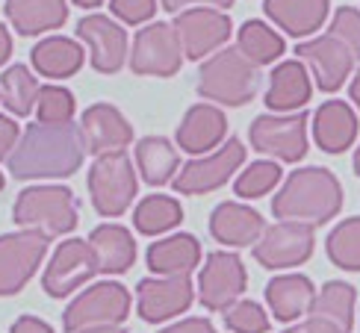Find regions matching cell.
Returning a JSON list of instances; mask_svg holds the SVG:
<instances>
[{
    "label": "cell",
    "mask_w": 360,
    "mask_h": 333,
    "mask_svg": "<svg viewBox=\"0 0 360 333\" xmlns=\"http://www.w3.org/2000/svg\"><path fill=\"white\" fill-rule=\"evenodd\" d=\"M86 139L80 124H30L27 133L15 145L9 171L18 180H39V177H71L83 165Z\"/></svg>",
    "instance_id": "6da1fadb"
},
{
    "label": "cell",
    "mask_w": 360,
    "mask_h": 333,
    "mask_svg": "<svg viewBox=\"0 0 360 333\" xmlns=\"http://www.w3.org/2000/svg\"><path fill=\"white\" fill-rule=\"evenodd\" d=\"M342 207V186L328 169H298L287 177L283 189L275 195L272 213L281 221L302 224H325L331 221Z\"/></svg>",
    "instance_id": "7a4b0ae2"
},
{
    "label": "cell",
    "mask_w": 360,
    "mask_h": 333,
    "mask_svg": "<svg viewBox=\"0 0 360 333\" xmlns=\"http://www.w3.org/2000/svg\"><path fill=\"white\" fill-rule=\"evenodd\" d=\"M257 65L239 48H224L213 53L198 71V95L207 100H219L224 107L248 103L257 95Z\"/></svg>",
    "instance_id": "3957f363"
},
{
    "label": "cell",
    "mask_w": 360,
    "mask_h": 333,
    "mask_svg": "<svg viewBox=\"0 0 360 333\" xmlns=\"http://www.w3.org/2000/svg\"><path fill=\"white\" fill-rule=\"evenodd\" d=\"M15 224L24 230L41 233L44 239L71 233L77 227V201L74 192L63 186H33L24 189L12 209Z\"/></svg>",
    "instance_id": "277c9868"
},
{
    "label": "cell",
    "mask_w": 360,
    "mask_h": 333,
    "mask_svg": "<svg viewBox=\"0 0 360 333\" xmlns=\"http://www.w3.org/2000/svg\"><path fill=\"white\" fill-rule=\"evenodd\" d=\"M130 313V292L122 283H95L68 304L63 327L68 333H83L95 327H118Z\"/></svg>",
    "instance_id": "5b68a950"
},
{
    "label": "cell",
    "mask_w": 360,
    "mask_h": 333,
    "mask_svg": "<svg viewBox=\"0 0 360 333\" xmlns=\"http://www.w3.org/2000/svg\"><path fill=\"white\" fill-rule=\"evenodd\" d=\"M89 195L101 216L115 218L136 198V171L127 154H103L89 171Z\"/></svg>",
    "instance_id": "8992f818"
},
{
    "label": "cell",
    "mask_w": 360,
    "mask_h": 333,
    "mask_svg": "<svg viewBox=\"0 0 360 333\" xmlns=\"http://www.w3.org/2000/svg\"><path fill=\"white\" fill-rule=\"evenodd\" d=\"M251 145L266 157L298 162L307 154V112L260 115L251 124Z\"/></svg>",
    "instance_id": "52a82bcc"
},
{
    "label": "cell",
    "mask_w": 360,
    "mask_h": 333,
    "mask_svg": "<svg viewBox=\"0 0 360 333\" xmlns=\"http://www.w3.org/2000/svg\"><path fill=\"white\" fill-rule=\"evenodd\" d=\"M44 254H48V239L41 233L24 230L0 236V298L18 295L36 275Z\"/></svg>",
    "instance_id": "ba28073f"
},
{
    "label": "cell",
    "mask_w": 360,
    "mask_h": 333,
    "mask_svg": "<svg viewBox=\"0 0 360 333\" xmlns=\"http://www.w3.org/2000/svg\"><path fill=\"white\" fill-rule=\"evenodd\" d=\"M180 59H184V44L177 39L174 24H151L136 33L133 41L130 68L136 74H151V77H172L180 71Z\"/></svg>",
    "instance_id": "9c48e42d"
},
{
    "label": "cell",
    "mask_w": 360,
    "mask_h": 333,
    "mask_svg": "<svg viewBox=\"0 0 360 333\" xmlns=\"http://www.w3.org/2000/svg\"><path fill=\"white\" fill-rule=\"evenodd\" d=\"M245 162V148L239 139H228L216 154L186 162L174 177V192L180 195H207L231 180V174Z\"/></svg>",
    "instance_id": "30bf717a"
},
{
    "label": "cell",
    "mask_w": 360,
    "mask_h": 333,
    "mask_svg": "<svg viewBox=\"0 0 360 333\" xmlns=\"http://www.w3.org/2000/svg\"><path fill=\"white\" fill-rule=\"evenodd\" d=\"M313 227L302 221H278L266 227V233L254 245V260L263 268H292L310 260L313 254Z\"/></svg>",
    "instance_id": "8fae6325"
},
{
    "label": "cell",
    "mask_w": 360,
    "mask_h": 333,
    "mask_svg": "<svg viewBox=\"0 0 360 333\" xmlns=\"http://www.w3.org/2000/svg\"><path fill=\"white\" fill-rule=\"evenodd\" d=\"M245 266L231 251H213L207 256L198 278V298L207 310H228L233 307L245 289Z\"/></svg>",
    "instance_id": "7c38bea8"
},
{
    "label": "cell",
    "mask_w": 360,
    "mask_h": 333,
    "mask_svg": "<svg viewBox=\"0 0 360 333\" xmlns=\"http://www.w3.org/2000/svg\"><path fill=\"white\" fill-rule=\"evenodd\" d=\"M95 275H98V263H95L92 245L83 239H68L53 251V260L48 271H44L41 286L51 298H65L68 292H74Z\"/></svg>",
    "instance_id": "4fadbf2b"
},
{
    "label": "cell",
    "mask_w": 360,
    "mask_h": 333,
    "mask_svg": "<svg viewBox=\"0 0 360 333\" xmlns=\"http://www.w3.org/2000/svg\"><path fill=\"white\" fill-rule=\"evenodd\" d=\"M174 30L180 44H184V53L189 59H204L207 53H213L231 39V18L219 9L198 6V9L177 12Z\"/></svg>",
    "instance_id": "5bb4252c"
},
{
    "label": "cell",
    "mask_w": 360,
    "mask_h": 333,
    "mask_svg": "<svg viewBox=\"0 0 360 333\" xmlns=\"http://www.w3.org/2000/svg\"><path fill=\"white\" fill-rule=\"evenodd\" d=\"M295 53L302 63H307L313 68V77H316V86L322 92H337V89L346 83V77L352 74V65H354L352 51L331 33L302 41L295 48Z\"/></svg>",
    "instance_id": "9a60e30c"
},
{
    "label": "cell",
    "mask_w": 360,
    "mask_h": 333,
    "mask_svg": "<svg viewBox=\"0 0 360 333\" xmlns=\"http://www.w3.org/2000/svg\"><path fill=\"white\" fill-rule=\"evenodd\" d=\"M189 278H145L136 289V307L145 322H166L177 313H186L192 304Z\"/></svg>",
    "instance_id": "2e32d148"
},
{
    "label": "cell",
    "mask_w": 360,
    "mask_h": 333,
    "mask_svg": "<svg viewBox=\"0 0 360 333\" xmlns=\"http://www.w3.org/2000/svg\"><path fill=\"white\" fill-rule=\"evenodd\" d=\"M77 36L92 51V65L101 74H115L127 59V33L107 15H86L77 24Z\"/></svg>",
    "instance_id": "e0dca14e"
},
{
    "label": "cell",
    "mask_w": 360,
    "mask_h": 333,
    "mask_svg": "<svg viewBox=\"0 0 360 333\" xmlns=\"http://www.w3.org/2000/svg\"><path fill=\"white\" fill-rule=\"evenodd\" d=\"M83 139L89 154H122V150L133 142V127L127 124V118L118 112L110 103H95L83 112Z\"/></svg>",
    "instance_id": "ac0fdd59"
},
{
    "label": "cell",
    "mask_w": 360,
    "mask_h": 333,
    "mask_svg": "<svg viewBox=\"0 0 360 333\" xmlns=\"http://www.w3.org/2000/svg\"><path fill=\"white\" fill-rule=\"evenodd\" d=\"M210 233H213L221 245L245 248V245H257L260 242V236L266 233V221L260 218L257 209L224 201L213 209V216H210Z\"/></svg>",
    "instance_id": "d6986e66"
},
{
    "label": "cell",
    "mask_w": 360,
    "mask_h": 333,
    "mask_svg": "<svg viewBox=\"0 0 360 333\" xmlns=\"http://www.w3.org/2000/svg\"><path fill=\"white\" fill-rule=\"evenodd\" d=\"M313 139L328 154H342L357 139V115L346 100H325L313 115Z\"/></svg>",
    "instance_id": "ffe728a7"
},
{
    "label": "cell",
    "mask_w": 360,
    "mask_h": 333,
    "mask_svg": "<svg viewBox=\"0 0 360 333\" xmlns=\"http://www.w3.org/2000/svg\"><path fill=\"white\" fill-rule=\"evenodd\" d=\"M228 133V121L224 112L213 103H198L192 107L177 127V145L186 154H207V150L219 148V142Z\"/></svg>",
    "instance_id": "44dd1931"
},
{
    "label": "cell",
    "mask_w": 360,
    "mask_h": 333,
    "mask_svg": "<svg viewBox=\"0 0 360 333\" xmlns=\"http://www.w3.org/2000/svg\"><path fill=\"white\" fill-rule=\"evenodd\" d=\"M101 275H124L136 260V242L122 224H101L89 236Z\"/></svg>",
    "instance_id": "7402d4cb"
},
{
    "label": "cell",
    "mask_w": 360,
    "mask_h": 333,
    "mask_svg": "<svg viewBox=\"0 0 360 333\" xmlns=\"http://www.w3.org/2000/svg\"><path fill=\"white\" fill-rule=\"evenodd\" d=\"M201 263V242L189 233L160 239L148 248V268L162 278H189V271Z\"/></svg>",
    "instance_id": "603a6c76"
},
{
    "label": "cell",
    "mask_w": 360,
    "mask_h": 333,
    "mask_svg": "<svg viewBox=\"0 0 360 333\" xmlns=\"http://www.w3.org/2000/svg\"><path fill=\"white\" fill-rule=\"evenodd\" d=\"M310 77L307 68L302 65V59H287L272 71V80H269V92H266V107L275 112H292L302 110L310 100Z\"/></svg>",
    "instance_id": "cb8c5ba5"
},
{
    "label": "cell",
    "mask_w": 360,
    "mask_h": 333,
    "mask_svg": "<svg viewBox=\"0 0 360 333\" xmlns=\"http://www.w3.org/2000/svg\"><path fill=\"white\" fill-rule=\"evenodd\" d=\"M266 301L278 322H295L313 310L316 289H313V283L304 275H281L275 280H269Z\"/></svg>",
    "instance_id": "d4e9b609"
},
{
    "label": "cell",
    "mask_w": 360,
    "mask_h": 333,
    "mask_svg": "<svg viewBox=\"0 0 360 333\" xmlns=\"http://www.w3.org/2000/svg\"><path fill=\"white\" fill-rule=\"evenodd\" d=\"M6 18L21 36H39L63 27L68 6L65 0H6Z\"/></svg>",
    "instance_id": "484cf974"
},
{
    "label": "cell",
    "mask_w": 360,
    "mask_h": 333,
    "mask_svg": "<svg viewBox=\"0 0 360 333\" xmlns=\"http://www.w3.org/2000/svg\"><path fill=\"white\" fill-rule=\"evenodd\" d=\"M266 15L283 33L290 36H310L322 27L328 15V0H266Z\"/></svg>",
    "instance_id": "4316f807"
},
{
    "label": "cell",
    "mask_w": 360,
    "mask_h": 333,
    "mask_svg": "<svg viewBox=\"0 0 360 333\" xmlns=\"http://www.w3.org/2000/svg\"><path fill=\"white\" fill-rule=\"evenodd\" d=\"M30 56H33L36 71L44 74V77H53V80L71 77V74H77L83 65V48L65 36H51V39L39 41Z\"/></svg>",
    "instance_id": "83f0119b"
},
{
    "label": "cell",
    "mask_w": 360,
    "mask_h": 333,
    "mask_svg": "<svg viewBox=\"0 0 360 333\" xmlns=\"http://www.w3.org/2000/svg\"><path fill=\"white\" fill-rule=\"evenodd\" d=\"M354 301H357L354 286L342 283V280H331V283L322 286L316 301H313L310 319L328 322V325H334L342 333H352V325H354Z\"/></svg>",
    "instance_id": "f1b7e54d"
},
{
    "label": "cell",
    "mask_w": 360,
    "mask_h": 333,
    "mask_svg": "<svg viewBox=\"0 0 360 333\" xmlns=\"http://www.w3.org/2000/svg\"><path fill=\"white\" fill-rule=\"evenodd\" d=\"M136 165L145 177V183L151 186H162L174 180L177 174V165H180V157H177V148H172L169 139L162 136H145V139L136 145Z\"/></svg>",
    "instance_id": "f546056e"
},
{
    "label": "cell",
    "mask_w": 360,
    "mask_h": 333,
    "mask_svg": "<svg viewBox=\"0 0 360 333\" xmlns=\"http://www.w3.org/2000/svg\"><path fill=\"white\" fill-rule=\"evenodd\" d=\"M39 89L41 86L36 83V77L30 74L27 65H12L4 71V77H0V98H4L6 110L18 118L33 112L36 100H39Z\"/></svg>",
    "instance_id": "4dcf8cb0"
},
{
    "label": "cell",
    "mask_w": 360,
    "mask_h": 333,
    "mask_svg": "<svg viewBox=\"0 0 360 333\" xmlns=\"http://www.w3.org/2000/svg\"><path fill=\"white\" fill-rule=\"evenodd\" d=\"M180 218H184V209H180V204L174 198H169V195H148L136 207V213H133V224H136V230L145 236L166 233L180 224Z\"/></svg>",
    "instance_id": "1f68e13d"
},
{
    "label": "cell",
    "mask_w": 360,
    "mask_h": 333,
    "mask_svg": "<svg viewBox=\"0 0 360 333\" xmlns=\"http://www.w3.org/2000/svg\"><path fill=\"white\" fill-rule=\"evenodd\" d=\"M239 51H243L254 65H269L283 53V39L269 30L263 21H245L239 30Z\"/></svg>",
    "instance_id": "d6a6232c"
},
{
    "label": "cell",
    "mask_w": 360,
    "mask_h": 333,
    "mask_svg": "<svg viewBox=\"0 0 360 333\" xmlns=\"http://www.w3.org/2000/svg\"><path fill=\"white\" fill-rule=\"evenodd\" d=\"M328 256L340 268L360 271V216L340 221L331 230V236H328Z\"/></svg>",
    "instance_id": "836d02e7"
},
{
    "label": "cell",
    "mask_w": 360,
    "mask_h": 333,
    "mask_svg": "<svg viewBox=\"0 0 360 333\" xmlns=\"http://www.w3.org/2000/svg\"><path fill=\"white\" fill-rule=\"evenodd\" d=\"M278 180H281V169L275 162H251L248 169L236 177V195L239 198H263L266 192H272L278 186Z\"/></svg>",
    "instance_id": "e575fe53"
},
{
    "label": "cell",
    "mask_w": 360,
    "mask_h": 333,
    "mask_svg": "<svg viewBox=\"0 0 360 333\" xmlns=\"http://www.w3.org/2000/svg\"><path fill=\"white\" fill-rule=\"evenodd\" d=\"M36 110L41 124H68L74 115V95L63 86H41Z\"/></svg>",
    "instance_id": "d590c367"
},
{
    "label": "cell",
    "mask_w": 360,
    "mask_h": 333,
    "mask_svg": "<svg viewBox=\"0 0 360 333\" xmlns=\"http://www.w3.org/2000/svg\"><path fill=\"white\" fill-rule=\"evenodd\" d=\"M224 325L233 333H266L269 330V315L260 304L254 301H236L233 307L224 310Z\"/></svg>",
    "instance_id": "8d00e7d4"
},
{
    "label": "cell",
    "mask_w": 360,
    "mask_h": 333,
    "mask_svg": "<svg viewBox=\"0 0 360 333\" xmlns=\"http://www.w3.org/2000/svg\"><path fill=\"white\" fill-rule=\"evenodd\" d=\"M331 36H337L354 59H360V12L354 6H340L331 21Z\"/></svg>",
    "instance_id": "74e56055"
},
{
    "label": "cell",
    "mask_w": 360,
    "mask_h": 333,
    "mask_svg": "<svg viewBox=\"0 0 360 333\" xmlns=\"http://www.w3.org/2000/svg\"><path fill=\"white\" fill-rule=\"evenodd\" d=\"M110 9L124 24H142L148 18H154L157 0H110Z\"/></svg>",
    "instance_id": "f35d334b"
},
{
    "label": "cell",
    "mask_w": 360,
    "mask_h": 333,
    "mask_svg": "<svg viewBox=\"0 0 360 333\" xmlns=\"http://www.w3.org/2000/svg\"><path fill=\"white\" fill-rule=\"evenodd\" d=\"M18 145V124L9 115H0V159H9Z\"/></svg>",
    "instance_id": "ab89813d"
},
{
    "label": "cell",
    "mask_w": 360,
    "mask_h": 333,
    "mask_svg": "<svg viewBox=\"0 0 360 333\" xmlns=\"http://www.w3.org/2000/svg\"><path fill=\"white\" fill-rule=\"evenodd\" d=\"M160 333H216V327L207 319H184V322H177L166 330H160Z\"/></svg>",
    "instance_id": "60d3db41"
},
{
    "label": "cell",
    "mask_w": 360,
    "mask_h": 333,
    "mask_svg": "<svg viewBox=\"0 0 360 333\" xmlns=\"http://www.w3.org/2000/svg\"><path fill=\"white\" fill-rule=\"evenodd\" d=\"M9 333H53V327L48 322L36 319V315H21V319L9 327Z\"/></svg>",
    "instance_id": "b9f144b4"
},
{
    "label": "cell",
    "mask_w": 360,
    "mask_h": 333,
    "mask_svg": "<svg viewBox=\"0 0 360 333\" xmlns=\"http://www.w3.org/2000/svg\"><path fill=\"white\" fill-rule=\"evenodd\" d=\"M283 333H342V330H337L334 325H328V322H319V319H307V322L295 325V327L283 330Z\"/></svg>",
    "instance_id": "7bdbcfd3"
},
{
    "label": "cell",
    "mask_w": 360,
    "mask_h": 333,
    "mask_svg": "<svg viewBox=\"0 0 360 333\" xmlns=\"http://www.w3.org/2000/svg\"><path fill=\"white\" fill-rule=\"evenodd\" d=\"M189 4H210V6H231L233 0H162V9L169 12H180V6H189Z\"/></svg>",
    "instance_id": "ee69618b"
},
{
    "label": "cell",
    "mask_w": 360,
    "mask_h": 333,
    "mask_svg": "<svg viewBox=\"0 0 360 333\" xmlns=\"http://www.w3.org/2000/svg\"><path fill=\"white\" fill-rule=\"evenodd\" d=\"M9 53H12V39H9V30L0 24V65L9 59Z\"/></svg>",
    "instance_id": "f6af8a7d"
},
{
    "label": "cell",
    "mask_w": 360,
    "mask_h": 333,
    "mask_svg": "<svg viewBox=\"0 0 360 333\" xmlns=\"http://www.w3.org/2000/svg\"><path fill=\"white\" fill-rule=\"evenodd\" d=\"M349 95H352V100H354V107L360 110V71L354 74V80H352V89H349Z\"/></svg>",
    "instance_id": "bcb514c9"
},
{
    "label": "cell",
    "mask_w": 360,
    "mask_h": 333,
    "mask_svg": "<svg viewBox=\"0 0 360 333\" xmlns=\"http://www.w3.org/2000/svg\"><path fill=\"white\" fill-rule=\"evenodd\" d=\"M77 6H83V9H95V6H101L103 0H74Z\"/></svg>",
    "instance_id": "7dc6e473"
},
{
    "label": "cell",
    "mask_w": 360,
    "mask_h": 333,
    "mask_svg": "<svg viewBox=\"0 0 360 333\" xmlns=\"http://www.w3.org/2000/svg\"><path fill=\"white\" fill-rule=\"evenodd\" d=\"M83 333H124L122 327H95V330H83Z\"/></svg>",
    "instance_id": "c3c4849f"
},
{
    "label": "cell",
    "mask_w": 360,
    "mask_h": 333,
    "mask_svg": "<svg viewBox=\"0 0 360 333\" xmlns=\"http://www.w3.org/2000/svg\"><path fill=\"white\" fill-rule=\"evenodd\" d=\"M354 174L360 177V148H357V154H354Z\"/></svg>",
    "instance_id": "681fc988"
},
{
    "label": "cell",
    "mask_w": 360,
    "mask_h": 333,
    "mask_svg": "<svg viewBox=\"0 0 360 333\" xmlns=\"http://www.w3.org/2000/svg\"><path fill=\"white\" fill-rule=\"evenodd\" d=\"M0 189H4V174H0Z\"/></svg>",
    "instance_id": "f907efd6"
},
{
    "label": "cell",
    "mask_w": 360,
    "mask_h": 333,
    "mask_svg": "<svg viewBox=\"0 0 360 333\" xmlns=\"http://www.w3.org/2000/svg\"><path fill=\"white\" fill-rule=\"evenodd\" d=\"M0 103H4V98H0Z\"/></svg>",
    "instance_id": "816d5d0a"
}]
</instances>
